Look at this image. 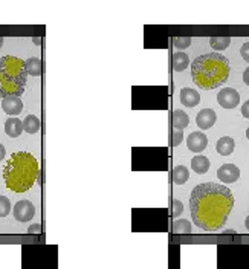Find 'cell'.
Listing matches in <instances>:
<instances>
[{
	"mask_svg": "<svg viewBox=\"0 0 249 269\" xmlns=\"http://www.w3.org/2000/svg\"><path fill=\"white\" fill-rule=\"evenodd\" d=\"M12 214H14V219L17 222L23 223V222H27V220L34 219V216H35V206L29 200H18L14 205Z\"/></svg>",
	"mask_w": 249,
	"mask_h": 269,
	"instance_id": "5b68a950",
	"label": "cell"
},
{
	"mask_svg": "<svg viewBox=\"0 0 249 269\" xmlns=\"http://www.w3.org/2000/svg\"><path fill=\"white\" fill-rule=\"evenodd\" d=\"M246 138L249 139V127H247V130H246Z\"/></svg>",
	"mask_w": 249,
	"mask_h": 269,
	"instance_id": "1f68e13d",
	"label": "cell"
},
{
	"mask_svg": "<svg viewBox=\"0 0 249 269\" xmlns=\"http://www.w3.org/2000/svg\"><path fill=\"white\" fill-rule=\"evenodd\" d=\"M173 232H191V223L185 219H180V220H176L173 223Z\"/></svg>",
	"mask_w": 249,
	"mask_h": 269,
	"instance_id": "44dd1931",
	"label": "cell"
},
{
	"mask_svg": "<svg viewBox=\"0 0 249 269\" xmlns=\"http://www.w3.org/2000/svg\"><path fill=\"white\" fill-rule=\"evenodd\" d=\"M41 231V225L40 223H37V225H31L29 228H27V232L29 234H38Z\"/></svg>",
	"mask_w": 249,
	"mask_h": 269,
	"instance_id": "4316f807",
	"label": "cell"
},
{
	"mask_svg": "<svg viewBox=\"0 0 249 269\" xmlns=\"http://www.w3.org/2000/svg\"><path fill=\"white\" fill-rule=\"evenodd\" d=\"M173 136H174V139H173V145H179V142H180L182 138H183V133H182L180 130H176V131L173 133Z\"/></svg>",
	"mask_w": 249,
	"mask_h": 269,
	"instance_id": "484cf974",
	"label": "cell"
},
{
	"mask_svg": "<svg viewBox=\"0 0 249 269\" xmlns=\"http://www.w3.org/2000/svg\"><path fill=\"white\" fill-rule=\"evenodd\" d=\"M24 64V70L27 75H32V76H40L41 75V60L37 58V57H31L27 60L23 61Z\"/></svg>",
	"mask_w": 249,
	"mask_h": 269,
	"instance_id": "9a60e30c",
	"label": "cell"
},
{
	"mask_svg": "<svg viewBox=\"0 0 249 269\" xmlns=\"http://www.w3.org/2000/svg\"><path fill=\"white\" fill-rule=\"evenodd\" d=\"M179 98H180V102L186 107H196L200 102L199 92L194 89H189V87H183L179 93Z\"/></svg>",
	"mask_w": 249,
	"mask_h": 269,
	"instance_id": "8fae6325",
	"label": "cell"
},
{
	"mask_svg": "<svg viewBox=\"0 0 249 269\" xmlns=\"http://www.w3.org/2000/svg\"><path fill=\"white\" fill-rule=\"evenodd\" d=\"M11 202L6 196H0V217H6L11 211Z\"/></svg>",
	"mask_w": 249,
	"mask_h": 269,
	"instance_id": "7402d4cb",
	"label": "cell"
},
{
	"mask_svg": "<svg viewBox=\"0 0 249 269\" xmlns=\"http://www.w3.org/2000/svg\"><path fill=\"white\" fill-rule=\"evenodd\" d=\"M189 177V171L185 165H177L173 168V180L177 185H183Z\"/></svg>",
	"mask_w": 249,
	"mask_h": 269,
	"instance_id": "d6986e66",
	"label": "cell"
},
{
	"mask_svg": "<svg viewBox=\"0 0 249 269\" xmlns=\"http://www.w3.org/2000/svg\"><path fill=\"white\" fill-rule=\"evenodd\" d=\"M234 148H235V142H234V139L229 138V136L220 138V139L217 141V144H215V150H217V153L222 154V156L231 154V153L234 151Z\"/></svg>",
	"mask_w": 249,
	"mask_h": 269,
	"instance_id": "4fadbf2b",
	"label": "cell"
},
{
	"mask_svg": "<svg viewBox=\"0 0 249 269\" xmlns=\"http://www.w3.org/2000/svg\"><path fill=\"white\" fill-rule=\"evenodd\" d=\"M244 226H246V229L249 231V216L246 217V220H244Z\"/></svg>",
	"mask_w": 249,
	"mask_h": 269,
	"instance_id": "4dcf8cb0",
	"label": "cell"
},
{
	"mask_svg": "<svg viewBox=\"0 0 249 269\" xmlns=\"http://www.w3.org/2000/svg\"><path fill=\"white\" fill-rule=\"evenodd\" d=\"M240 53H241L243 60L249 63V41H246V43H243V44H241Z\"/></svg>",
	"mask_w": 249,
	"mask_h": 269,
	"instance_id": "cb8c5ba5",
	"label": "cell"
},
{
	"mask_svg": "<svg viewBox=\"0 0 249 269\" xmlns=\"http://www.w3.org/2000/svg\"><path fill=\"white\" fill-rule=\"evenodd\" d=\"M26 81L27 73L23 60L11 55L0 57V98L21 96Z\"/></svg>",
	"mask_w": 249,
	"mask_h": 269,
	"instance_id": "277c9868",
	"label": "cell"
},
{
	"mask_svg": "<svg viewBox=\"0 0 249 269\" xmlns=\"http://www.w3.org/2000/svg\"><path fill=\"white\" fill-rule=\"evenodd\" d=\"M215 119H217V115L212 109H203L196 116V122L202 130L211 128L215 124Z\"/></svg>",
	"mask_w": 249,
	"mask_h": 269,
	"instance_id": "30bf717a",
	"label": "cell"
},
{
	"mask_svg": "<svg viewBox=\"0 0 249 269\" xmlns=\"http://www.w3.org/2000/svg\"><path fill=\"white\" fill-rule=\"evenodd\" d=\"M5 154H6L5 147H3V144H0V160H3V159H5Z\"/></svg>",
	"mask_w": 249,
	"mask_h": 269,
	"instance_id": "f546056e",
	"label": "cell"
},
{
	"mask_svg": "<svg viewBox=\"0 0 249 269\" xmlns=\"http://www.w3.org/2000/svg\"><path fill=\"white\" fill-rule=\"evenodd\" d=\"M40 176L37 157L29 151H15L9 156L3 167V179L8 190L24 193L34 186Z\"/></svg>",
	"mask_w": 249,
	"mask_h": 269,
	"instance_id": "7a4b0ae2",
	"label": "cell"
},
{
	"mask_svg": "<svg viewBox=\"0 0 249 269\" xmlns=\"http://www.w3.org/2000/svg\"><path fill=\"white\" fill-rule=\"evenodd\" d=\"M241 115L244 116V118H247L249 119V99L241 105Z\"/></svg>",
	"mask_w": 249,
	"mask_h": 269,
	"instance_id": "83f0119b",
	"label": "cell"
},
{
	"mask_svg": "<svg viewBox=\"0 0 249 269\" xmlns=\"http://www.w3.org/2000/svg\"><path fill=\"white\" fill-rule=\"evenodd\" d=\"M188 124H189L188 115H186L183 110L176 109V110L173 112V127H174L176 130H180V131H182Z\"/></svg>",
	"mask_w": 249,
	"mask_h": 269,
	"instance_id": "2e32d148",
	"label": "cell"
},
{
	"mask_svg": "<svg viewBox=\"0 0 249 269\" xmlns=\"http://www.w3.org/2000/svg\"><path fill=\"white\" fill-rule=\"evenodd\" d=\"M2 109L9 116H17L23 110V102L20 96H8L2 99Z\"/></svg>",
	"mask_w": 249,
	"mask_h": 269,
	"instance_id": "9c48e42d",
	"label": "cell"
},
{
	"mask_svg": "<svg viewBox=\"0 0 249 269\" xmlns=\"http://www.w3.org/2000/svg\"><path fill=\"white\" fill-rule=\"evenodd\" d=\"M229 43H231V37H211L209 38V44H211V47L212 49H215V50H223V49H226L228 46H229Z\"/></svg>",
	"mask_w": 249,
	"mask_h": 269,
	"instance_id": "ffe728a7",
	"label": "cell"
},
{
	"mask_svg": "<svg viewBox=\"0 0 249 269\" xmlns=\"http://www.w3.org/2000/svg\"><path fill=\"white\" fill-rule=\"evenodd\" d=\"M21 124H23V130L24 131H27V133H37L38 130H40V127H41V122H40V119L37 118V116H34V115H27L23 121H21Z\"/></svg>",
	"mask_w": 249,
	"mask_h": 269,
	"instance_id": "ac0fdd59",
	"label": "cell"
},
{
	"mask_svg": "<svg viewBox=\"0 0 249 269\" xmlns=\"http://www.w3.org/2000/svg\"><path fill=\"white\" fill-rule=\"evenodd\" d=\"M217 177L223 183H232V182H235L240 177V170L234 164H223L217 170Z\"/></svg>",
	"mask_w": 249,
	"mask_h": 269,
	"instance_id": "ba28073f",
	"label": "cell"
},
{
	"mask_svg": "<svg viewBox=\"0 0 249 269\" xmlns=\"http://www.w3.org/2000/svg\"><path fill=\"white\" fill-rule=\"evenodd\" d=\"M191 168L197 174H205L209 170V159L206 156L197 154L191 159Z\"/></svg>",
	"mask_w": 249,
	"mask_h": 269,
	"instance_id": "5bb4252c",
	"label": "cell"
},
{
	"mask_svg": "<svg viewBox=\"0 0 249 269\" xmlns=\"http://www.w3.org/2000/svg\"><path fill=\"white\" fill-rule=\"evenodd\" d=\"M2 44H3V37H0V47H2Z\"/></svg>",
	"mask_w": 249,
	"mask_h": 269,
	"instance_id": "d6a6232c",
	"label": "cell"
},
{
	"mask_svg": "<svg viewBox=\"0 0 249 269\" xmlns=\"http://www.w3.org/2000/svg\"><path fill=\"white\" fill-rule=\"evenodd\" d=\"M217 101L222 107L225 109H234L237 107V104L240 102V95L235 89L231 87H223L218 95H217Z\"/></svg>",
	"mask_w": 249,
	"mask_h": 269,
	"instance_id": "8992f818",
	"label": "cell"
},
{
	"mask_svg": "<svg viewBox=\"0 0 249 269\" xmlns=\"http://www.w3.org/2000/svg\"><path fill=\"white\" fill-rule=\"evenodd\" d=\"M243 81H244V84H247L249 86V66L244 69V72H243Z\"/></svg>",
	"mask_w": 249,
	"mask_h": 269,
	"instance_id": "f1b7e54d",
	"label": "cell"
},
{
	"mask_svg": "<svg viewBox=\"0 0 249 269\" xmlns=\"http://www.w3.org/2000/svg\"><path fill=\"white\" fill-rule=\"evenodd\" d=\"M173 44L176 49H185L191 44V37H174Z\"/></svg>",
	"mask_w": 249,
	"mask_h": 269,
	"instance_id": "603a6c76",
	"label": "cell"
},
{
	"mask_svg": "<svg viewBox=\"0 0 249 269\" xmlns=\"http://www.w3.org/2000/svg\"><path fill=\"white\" fill-rule=\"evenodd\" d=\"M229 61L218 52L199 55L191 64V78L200 89L214 90L223 86L229 78Z\"/></svg>",
	"mask_w": 249,
	"mask_h": 269,
	"instance_id": "3957f363",
	"label": "cell"
},
{
	"mask_svg": "<svg viewBox=\"0 0 249 269\" xmlns=\"http://www.w3.org/2000/svg\"><path fill=\"white\" fill-rule=\"evenodd\" d=\"M173 206H174L173 216H174V217H177V216H179V214H180V212L183 211V205H182V203H180L179 200H176V199H174V200H173Z\"/></svg>",
	"mask_w": 249,
	"mask_h": 269,
	"instance_id": "d4e9b609",
	"label": "cell"
},
{
	"mask_svg": "<svg viewBox=\"0 0 249 269\" xmlns=\"http://www.w3.org/2000/svg\"><path fill=\"white\" fill-rule=\"evenodd\" d=\"M234 206V196L225 185L215 182L199 183L189 196L192 223L205 231L220 229Z\"/></svg>",
	"mask_w": 249,
	"mask_h": 269,
	"instance_id": "6da1fadb",
	"label": "cell"
},
{
	"mask_svg": "<svg viewBox=\"0 0 249 269\" xmlns=\"http://www.w3.org/2000/svg\"><path fill=\"white\" fill-rule=\"evenodd\" d=\"M189 66V57L185 52H176L173 55V69L176 72H182Z\"/></svg>",
	"mask_w": 249,
	"mask_h": 269,
	"instance_id": "e0dca14e",
	"label": "cell"
},
{
	"mask_svg": "<svg viewBox=\"0 0 249 269\" xmlns=\"http://www.w3.org/2000/svg\"><path fill=\"white\" fill-rule=\"evenodd\" d=\"M21 130H23V124L18 118L12 116V118H8L6 122H5V133L9 136V138H18L21 134Z\"/></svg>",
	"mask_w": 249,
	"mask_h": 269,
	"instance_id": "7c38bea8",
	"label": "cell"
},
{
	"mask_svg": "<svg viewBox=\"0 0 249 269\" xmlns=\"http://www.w3.org/2000/svg\"><path fill=\"white\" fill-rule=\"evenodd\" d=\"M186 145H188V150H191L194 153H200L206 148L208 138L202 131H191L186 138Z\"/></svg>",
	"mask_w": 249,
	"mask_h": 269,
	"instance_id": "52a82bcc",
	"label": "cell"
}]
</instances>
